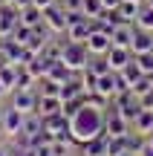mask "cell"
Segmentation results:
<instances>
[{
  "instance_id": "obj_36",
  "label": "cell",
  "mask_w": 153,
  "mask_h": 156,
  "mask_svg": "<svg viewBox=\"0 0 153 156\" xmlns=\"http://www.w3.org/2000/svg\"><path fill=\"white\" fill-rule=\"evenodd\" d=\"M6 93H9V90H6V84H3V81H0V98H3V95H6Z\"/></svg>"
},
{
  "instance_id": "obj_1",
  "label": "cell",
  "mask_w": 153,
  "mask_h": 156,
  "mask_svg": "<svg viewBox=\"0 0 153 156\" xmlns=\"http://www.w3.org/2000/svg\"><path fill=\"white\" fill-rule=\"evenodd\" d=\"M69 124H72V142L75 145H84V142H90V139L104 136V113L98 110V107L84 104Z\"/></svg>"
},
{
  "instance_id": "obj_17",
  "label": "cell",
  "mask_w": 153,
  "mask_h": 156,
  "mask_svg": "<svg viewBox=\"0 0 153 156\" xmlns=\"http://www.w3.org/2000/svg\"><path fill=\"white\" fill-rule=\"evenodd\" d=\"M133 55H144V52H153V32H136V41L130 46Z\"/></svg>"
},
{
  "instance_id": "obj_27",
  "label": "cell",
  "mask_w": 153,
  "mask_h": 156,
  "mask_svg": "<svg viewBox=\"0 0 153 156\" xmlns=\"http://www.w3.org/2000/svg\"><path fill=\"white\" fill-rule=\"evenodd\" d=\"M90 73H96V75H107V73H113V67H110V61L107 58H98V61H90Z\"/></svg>"
},
{
  "instance_id": "obj_2",
  "label": "cell",
  "mask_w": 153,
  "mask_h": 156,
  "mask_svg": "<svg viewBox=\"0 0 153 156\" xmlns=\"http://www.w3.org/2000/svg\"><path fill=\"white\" fill-rule=\"evenodd\" d=\"M87 44H72V41H67V44L61 46V61L67 64L72 73H84L87 67H90V61H87Z\"/></svg>"
},
{
  "instance_id": "obj_43",
  "label": "cell",
  "mask_w": 153,
  "mask_h": 156,
  "mask_svg": "<svg viewBox=\"0 0 153 156\" xmlns=\"http://www.w3.org/2000/svg\"><path fill=\"white\" fill-rule=\"evenodd\" d=\"M139 3H142V0H139Z\"/></svg>"
},
{
  "instance_id": "obj_16",
  "label": "cell",
  "mask_w": 153,
  "mask_h": 156,
  "mask_svg": "<svg viewBox=\"0 0 153 156\" xmlns=\"http://www.w3.org/2000/svg\"><path fill=\"white\" fill-rule=\"evenodd\" d=\"M81 153L84 156H107V136H98V139H90L81 145Z\"/></svg>"
},
{
  "instance_id": "obj_37",
  "label": "cell",
  "mask_w": 153,
  "mask_h": 156,
  "mask_svg": "<svg viewBox=\"0 0 153 156\" xmlns=\"http://www.w3.org/2000/svg\"><path fill=\"white\" fill-rule=\"evenodd\" d=\"M0 156H12V151L9 147H0Z\"/></svg>"
},
{
  "instance_id": "obj_34",
  "label": "cell",
  "mask_w": 153,
  "mask_h": 156,
  "mask_svg": "<svg viewBox=\"0 0 153 156\" xmlns=\"http://www.w3.org/2000/svg\"><path fill=\"white\" fill-rule=\"evenodd\" d=\"M52 3H55V0H35V6H38L40 12H46V9H49Z\"/></svg>"
},
{
  "instance_id": "obj_20",
  "label": "cell",
  "mask_w": 153,
  "mask_h": 156,
  "mask_svg": "<svg viewBox=\"0 0 153 156\" xmlns=\"http://www.w3.org/2000/svg\"><path fill=\"white\" fill-rule=\"evenodd\" d=\"M133 26H136L139 32H153V6H142V12H139Z\"/></svg>"
},
{
  "instance_id": "obj_18",
  "label": "cell",
  "mask_w": 153,
  "mask_h": 156,
  "mask_svg": "<svg viewBox=\"0 0 153 156\" xmlns=\"http://www.w3.org/2000/svg\"><path fill=\"white\" fill-rule=\"evenodd\" d=\"M133 130L142 133V136H148L153 130V110H142V113H139V116L133 119Z\"/></svg>"
},
{
  "instance_id": "obj_33",
  "label": "cell",
  "mask_w": 153,
  "mask_h": 156,
  "mask_svg": "<svg viewBox=\"0 0 153 156\" xmlns=\"http://www.w3.org/2000/svg\"><path fill=\"white\" fill-rule=\"evenodd\" d=\"M12 156H35V151H23V147H12Z\"/></svg>"
},
{
  "instance_id": "obj_21",
  "label": "cell",
  "mask_w": 153,
  "mask_h": 156,
  "mask_svg": "<svg viewBox=\"0 0 153 156\" xmlns=\"http://www.w3.org/2000/svg\"><path fill=\"white\" fill-rule=\"evenodd\" d=\"M23 133H29V136L43 133V116H40V113H26V124H23Z\"/></svg>"
},
{
  "instance_id": "obj_10",
  "label": "cell",
  "mask_w": 153,
  "mask_h": 156,
  "mask_svg": "<svg viewBox=\"0 0 153 156\" xmlns=\"http://www.w3.org/2000/svg\"><path fill=\"white\" fill-rule=\"evenodd\" d=\"M67 35H69L72 44H87V38L92 35V17H84L81 23H72V26L67 29Z\"/></svg>"
},
{
  "instance_id": "obj_19",
  "label": "cell",
  "mask_w": 153,
  "mask_h": 156,
  "mask_svg": "<svg viewBox=\"0 0 153 156\" xmlns=\"http://www.w3.org/2000/svg\"><path fill=\"white\" fill-rule=\"evenodd\" d=\"M20 23H23V26H29V29L40 26V23H43V12H40L38 6H29V9L20 12Z\"/></svg>"
},
{
  "instance_id": "obj_29",
  "label": "cell",
  "mask_w": 153,
  "mask_h": 156,
  "mask_svg": "<svg viewBox=\"0 0 153 156\" xmlns=\"http://www.w3.org/2000/svg\"><path fill=\"white\" fill-rule=\"evenodd\" d=\"M61 90H64V84H55V81H49V78H46L40 95H58V98H61Z\"/></svg>"
},
{
  "instance_id": "obj_3",
  "label": "cell",
  "mask_w": 153,
  "mask_h": 156,
  "mask_svg": "<svg viewBox=\"0 0 153 156\" xmlns=\"http://www.w3.org/2000/svg\"><path fill=\"white\" fill-rule=\"evenodd\" d=\"M23 124H26V113L15 110V107H6L3 110V133L6 136H20L23 133Z\"/></svg>"
},
{
  "instance_id": "obj_32",
  "label": "cell",
  "mask_w": 153,
  "mask_h": 156,
  "mask_svg": "<svg viewBox=\"0 0 153 156\" xmlns=\"http://www.w3.org/2000/svg\"><path fill=\"white\" fill-rule=\"evenodd\" d=\"M101 3H104V9L116 12V9H119V6H121V0H101Z\"/></svg>"
},
{
  "instance_id": "obj_41",
  "label": "cell",
  "mask_w": 153,
  "mask_h": 156,
  "mask_svg": "<svg viewBox=\"0 0 153 156\" xmlns=\"http://www.w3.org/2000/svg\"><path fill=\"white\" fill-rule=\"evenodd\" d=\"M148 6H153V0H148Z\"/></svg>"
},
{
  "instance_id": "obj_40",
  "label": "cell",
  "mask_w": 153,
  "mask_h": 156,
  "mask_svg": "<svg viewBox=\"0 0 153 156\" xmlns=\"http://www.w3.org/2000/svg\"><path fill=\"white\" fill-rule=\"evenodd\" d=\"M148 142H150V145H153V130H150V133H148Z\"/></svg>"
},
{
  "instance_id": "obj_24",
  "label": "cell",
  "mask_w": 153,
  "mask_h": 156,
  "mask_svg": "<svg viewBox=\"0 0 153 156\" xmlns=\"http://www.w3.org/2000/svg\"><path fill=\"white\" fill-rule=\"evenodd\" d=\"M121 153H127L124 136H107V156H121Z\"/></svg>"
},
{
  "instance_id": "obj_25",
  "label": "cell",
  "mask_w": 153,
  "mask_h": 156,
  "mask_svg": "<svg viewBox=\"0 0 153 156\" xmlns=\"http://www.w3.org/2000/svg\"><path fill=\"white\" fill-rule=\"evenodd\" d=\"M0 81L6 84V90H15V81H17V67L6 64V67L0 69Z\"/></svg>"
},
{
  "instance_id": "obj_38",
  "label": "cell",
  "mask_w": 153,
  "mask_h": 156,
  "mask_svg": "<svg viewBox=\"0 0 153 156\" xmlns=\"http://www.w3.org/2000/svg\"><path fill=\"white\" fill-rule=\"evenodd\" d=\"M3 110H6V107H0V127H3Z\"/></svg>"
},
{
  "instance_id": "obj_31",
  "label": "cell",
  "mask_w": 153,
  "mask_h": 156,
  "mask_svg": "<svg viewBox=\"0 0 153 156\" xmlns=\"http://www.w3.org/2000/svg\"><path fill=\"white\" fill-rule=\"evenodd\" d=\"M139 101H142L144 110H153V90H148L144 95H139Z\"/></svg>"
},
{
  "instance_id": "obj_7",
  "label": "cell",
  "mask_w": 153,
  "mask_h": 156,
  "mask_svg": "<svg viewBox=\"0 0 153 156\" xmlns=\"http://www.w3.org/2000/svg\"><path fill=\"white\" fill-rule=\"evenodd\" d=\"M38 98H40V95H35L32 90H15L12 107L20 110V113H38Z\"/></svg>"
},
{
  "instance_id": "obj_30",
  "label": "cell",
  "mask_w": 153,
  "mask_h": 156,
  "mask_svg": "<svg viewBox=\"0 0 153 156\" xmlns=\"http://www.w3.org/2000/svg\"><path fill=\"white\" fill-rule=\"evenodd\" d=\"M61 6L67 12H81V9H84V0H61Z\"/></svg>"
},
{
  "instance_id": "obj_39",
  "label": "cell",
  "mask_w": 153,
  "mask_h": 156,
  "mask_svg": "<svg viewBox=\"0 0 153 156\" xmlns=\"http://www.w3.org/2000/svg\"><path fill=\"white\" fill-rule=\"evenodd\" d=\"M3 3H6V6H15V3H17V0H3Z\"/></svg>"
},
{
  "instance_id": "obj_9",
  "label": "cell",
  "mask_w": 153,
  "mask_h": 156,
  "mask_svg": "<svg viewBox=\"0 0 153 156\" xmlns=\"http://www.w3.org/2000/svg\"><path fill=\"white\" fill-rule=\"evenodd\" d=\"M104 58L110 61L113 73H121V69H124V67H127V64H130V61H133L136 55H133L130 49H124V46H113V49H110V52H107Z\"/></svg>"
},
{
  "instance_id": "obj_13",
  "label": "cell",
  "mask_w": 153,
  "mask_h": 156,
  "mask_svg": "<svg viewBox=\"0 0 153 156\" xmlns=\"http://www.w3.org/2000/svg\"><path fill=\"white\" fill-rule=\"evenodd\" d=\"M116 12H119L121 23H136V17H139V12H142V6H139V0H121V6H119Z\"/></svg>"
},
{
  "instance_id": "obj_5",
  "label": "cell",
  "mask_w": 153,
  "mask_h": 156,
  "mask_svg": "<svg viewBox=\"0 0 153 156\" xmlns=\"http://www.w3.org/2000/svg\"><path fill=\"white\" fill-rule=\"evenodd\" d=\"M17 23H20V12H17L15 6H3V9H0V41L12 38Z\"/></svg>"
},
{
  "instance_id": "obj_11",
  "label": "cell",
  "mask_w": 153,
  "mask_h": 156,
  "mask_svg": "<svg viewBox=\"0 0 153 156\" xmlns=\"http://www.w3.org/2000/svg\"><path fill=\"white\" fill-rule=\"evenodd\" d=\"M136 32L139 29H130V23H119L113 32V46H124V49H130L133 41H136Z\"/></svg>"
},
{
  "instance_id": "obj_14",
  "label": "cell",
  "mask_w": 153,
  "mask_h": 156,
  "mask_svg": "<svg viewBox=\"0 0 153 156\" xmlns=\"http://www.w3.org/2000/svg\"><path fill=\"white\" fill-rule=\"evenodd\" d=\"M64 110V101L58 95H40L38 98V113L40 116H52V113H61Z\"/></svg>"
},
{
  "instance_id": "obj_12",
  "label": "cell",
  "mask_w": 153,
  "mask_h": 156,
  "mask_svg": "<svg viewBox=\"0 0 153 156\" xmlns=\"http://www.w3.org/2000/svg\"><path fill=\"white\" fill-rule=\"evenodd\" d=\"M98 95L104 98H116L119 95V84H116V73H107V75H98V87H96Z\"/></svg>"
},
{
  "instance_id": "obj_26",
  "label": "cell",
  "mask_w": 153,
  "mask_h": 156,
  "mask_svg": "<svg viewBox=\"0 0 153 156\" xmlns=\"http://www.w3.org/2000/svg\"><path fill=\"white\" fill-rule=\"evenodd\" d=\"M81 12H84L87 17H92V20H96V17L104 12V3H101V0H84V9H81Z\"/></svg>"
},
{
  "instance_id": "obj_42",
  "label": "cell",
  "mask_w": 153,
  "mask_h": 156,
  "mask_svg": "<svg viewBox=\"0 0 153 156\" xmlns=\"http://www.w3.org/2000/svg\"><path fill=\"white\" fill-rule=\"evenodd\" d=\"M0 136H3V127H0Z\"/></svg>"
},
{
  "instance_id": "obj_8",
  "label": "cell",
  "mask_w": 153,
  "mask_h": 156,
  "mask_svg": "<svg viewBox=\"0 0 153 156\" xmlns=\"http://www.w3.org/2000/svg\"><path fill=\"white\" fill-rule=\"evenodd\" d=\"M87 49L96 52V55H107V52L113 49V35H110V32H101V29H96V32L87 38Z\"/></svg>"
},
{
  "instance_id": "obj_28",
  "label": "cell",
  "mask_w": 153,
  "mask_h": 156,
  "mask_svg": "<svg viewBox=\"0 0 153 156\" xmlns=\"http://www.w3.org/2000/svg\"><path fill=\"white\" fill-rule=\"evenodd\" d=\"M136 61H139V67H142V73H144V75H150V73H153V52L136 55Z\"/></svg>"
},
{
  "instance_id": "obj_4",
  "label": "cell",
  "mask_w": 153,
  "mask_h": 156,
  "mask_svg": "<svg viewBox=\"0 0 153 156\" xmlns=\"http://www.w3.org/2000/svg\"><path fill=\"white\" fill-rule=\"evenodd\" d=\"M43 23L52 29V32H67L69 29V20H67V9L58 3H52L49 9L43 12Z\"/></svg>"
},
{
  "instance_id": "obj_15",
  "label": "cell",
  "mask_w": 153,
  "mask_h": 156,
  "mask_svg": "<svg viewBox=\"0 0 153 156\" xmlns=\"http://www.w3.org/2000/svg\"><path fill=\"white\" fill-rule=\"evenodd\" d=\"M49 67H52V61H49L46 55H35L32 61L26 64V69H29L35 78H46V75H49Z\"/></svg>"
},
{
  "instance_id": "obj_22",
  "label": "cell",
  "mask_w": 153,
  "mask_h": 156,
  "mask_svg": "<svg viewBox=\"0 0 153 156\" xmlns=\"http://www.w3.org/2000/svg\"><path fill=\"white\" fill-rule=\"evenodd\" d=\"M124 142H127V151L139 156V153H142V147L148 145V136H142V133H136V130H133V133L124 136Z\"/></svg>"
},
{
  "instance_id": "obj_35",
  "label": "cell",
  "mask_w": 153,
  "mask_h": 156,
  "mask_svg": "<svg viewBox=\"0 0 153 156\" xmlns=\"http://www.w3.org/2000/svg\"><path fill=\"white\" fill-rule=\"evenodd\" d=\"M139 156H153V145H150V142L142 147V153H139Z\"/></svg>"
},
{
  "instance_id": "obj_23",
  "label": "cell",
  "mask_w": 153,
  "mask_h": 156,
  "mask_svg": "<svg viewBox=\"0 0 153 156\" xmlns=\"http://www.w3.org/2000/svg\"><path fill=\"white\" fill-rule=\"evenodd\" d=\"M35 81H38V78L29 73L26 67H17V81H15V90H32V87H35Z\"/></svg>"
},
{
  "instance_id": "obj_6",
  "label": "cell",
  "mask_w": 153,
  "mask_h": 156,
  "mask_svg": "<svg viewBox=\"0 0 153 156\" xmlns=\"http://www.w3.org/2000/svg\"><path fill=\"white\" fill-rule=\"evenodd\" d=\"M130 127H133V124L127 122V119H121L119 113H116V107L104 116V136H127Z\"/></svg>"
}]
</instances>
